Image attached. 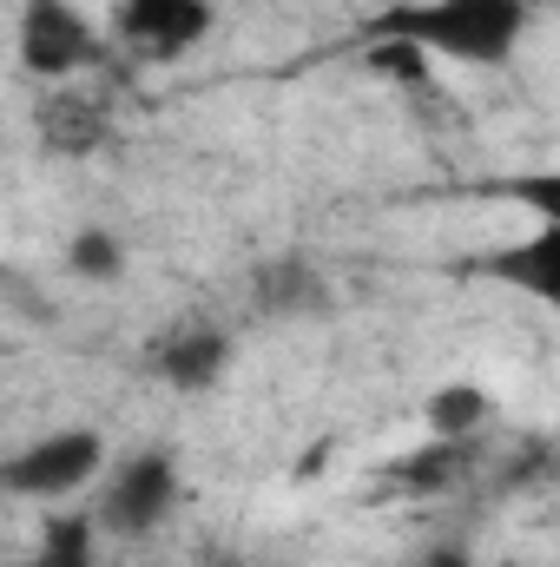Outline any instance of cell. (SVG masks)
Returning a JSON list of instances; mask_svg holds the SVG:
<instances>
[{
	"mask_svg": "<svg viewBox=\"0 0 560 567\" xmlns=\"http://www.w3.org/2000/svg\"><path fill=\"white\" fill-rule=\"evenodd\" d=\"M185 495V475H178V455L172 449H133L120 455L106 475H100V495H93V515L113 542H145L172 522Z\"/></svg>",
	"mask_w": 560,
	"mask_h": 567,
	"instance_id": "3",
	"label": "cell"
},
{
	"mask_svg": "<svg viewBox=\"0 0 560 567\" xmlns=\"http://www.w3.org/2000/svg\"><path fill=\"white\" fill-rule=\"evenodd\" d=\"M20 66L46 86H73L80 73H93L106 60L100 27L73 7V0H27L20 7V40H13Z\"/></svg>",
	"mask_w": 560,
	"mask_h": 567,
	"instance_id": "4",
	"label": "cell"
},
{
	"mask_svg": "<svg viewBox=\"0 0 560 567\" xmlns=\"http://www.w3.org/2000/svg\"><path fill=\"white\" fill-rule=\"evenodd\" d=\"M211 20H218L211 0H113V40L145 66L198 53L211 40Z\"/></svg>",
	"mask_w": 560,
	"mask_h": 567,
	"instance_id": "5",
	"label": "cell"
},
{
	"mask_svg": "<svg viewBox=\"0 0 560 567\" xmlns=\"http://www.w3.org/2000/svg\"><path fill=\"white\" fill-rule=\"evenodd\" d=\"M33 126H40V145L53 158H93L100 145L113 140V113H106V100L93 86H53L40 100Z\"/></svg>",
	"mask_w": 560,
	"mask_h": 567,
	"instance_id": "8",
	"label": "cell"
},
{
	"mask_svg": "<svg viewBox=\"0 0 560 567\" xmlns=\"http://www.w3.org/2000/svg\"><path fill=\"white\" fill-rule=\"evenodd\" d=\"M495 423V390L475 383V377H455V383H435L422 396V435H442V442H481Z\"/></svg>",
	"mask_w": 560,
	"mask_h": 567,
	"instance_id": "10",
	"label": "cell"
},
{
	"mask_svg": "<svg viewBox=\"0 0 560 567\" xmlns=\"http://www.w3.org/2000/svg\"><path fill=\"white\" fill-rule=\"evenodd\" d=\"M20 567H27V561H20Z\"/></svg>",
	"mask_w": 560,
	"mask_h": 567,
	"instance_id": "18",
	"label": "cell"
},
{
	"mask_svg": "<svg viewBox=\"0 0 560 567\" xmlns=\"http://www.w3.org/2000/svg\"><path fill=\"white\" fill-rule=\"evenodd\" d=\"M106 475V435L93 423H66L46 429L33 442H20L7 462H0V488L13 502H46V508H66L80 488H93Z\"/></svg>",
	"mask_w": 560,
	"mask_h": 567,
	"instance_id": "2",
	"label": "cell"
},
{
	"mask_svg": "<svg viewBox=\"0 0 560 567\" xmlns=\"http://www.w3.org/2000/svg\"><path fill=\"white\" fill-rule=\"evenodd\" d=\"M383 7H409V0H383Z\"/></svg>",
	"mask_w": 560,
	"mask_h": 567,
	"instance_id": "17",
	"label": "cell"
},
{
	"mask_svg": "<svg viewBox=\"0 0 560 567\" xmlns=\"http://www.w3.org/2000/svg\"><path fill=\"white\" fill-rule=\"evenodd\" d=\"M323 290L310 271H297V265H278V271H265L258 278V310H310Z\"/></svg>",
	"mask_w": 560,
	"mask_h": 567,
	"instance_id": "13",
	"label": "cell"
},
{
	"mask_svg": "<svg viewBox=\"0 0 560 567\" xmlns=\"http://www.w3.org/2000/svg\"><path fill=\"white\" fill-rule=\"evenodd\" d=\"M145 370L178 396H211L231 370V330L211 317H178L172 330L145 343Z\"/></svg>",
	"mask_w": 560,
	"mask_h": 567,
	"instance_id": "6",
	"label": "cell"
},
{
	"mask_svg": "<svg viewBox=\"0 0 560 567\" xmlns=\"http://www.w3.org/2000/svg\"><path fill=\"white\" fill-rule=\"evenodd\" d=\"M475 468H481V442L422 435V442H409V449L383 468V482H390L396 495H448V488H462Z\"/></svg>",
	"mask_w": 560,
	"mask_h": 567,
	"instance_id": "9",
	"label": "cell"
},
{
	"mask_svg": "<svg viewBox=\"0 0 560 567\" xmlns=\"http://www.w3.org/2000/svg\"><path fill=\"white\" fill-rule=\"evenodd\" d=\"M60 258H66V271L80 284H120L126 265H133V258H126V238H120L113 225H80Z\"/></svg>",
	"mask_w": 560,
	"mask_h": 567,
	"instance_id": "12",
	"label": "cell"
},
{
	"mask_svg": "<svg viewBox=\"0 0 560 567\" xmlns=\"http://www.w3.org/2000/svg\"><path fill=\"white\" fill-rule=\"evenodd\" d=\"M100 542H106V528L93 508H53L40 528V555L27 567H100Z\"/></svg>",
	"mask_w": 560,
	"mask_h": 567,
	"instance_id": "11",
	"label": "cell"
},
{
	"mask_svg": "<svg viewBox=\"0 0 560 567\" xmlns=\"http://www.w3.org/2000/svg\"><path fill=\"white\" fill-rule=\"evenodd\" d=\"M198 567H251L245 555H231V548H211V555H198Z\"/></svg>",
	"mask_w": 560,
	"mask_h": 567,
	"instance_id": "16",
	"label": "cell"
},
{
	"mask_svg": "<svg viewBox=\"0 0 560 567\" xmlns=\"http://www.w3.org/2000/svg\"><path fill=\"white\" fill-rule=\"evenodd\" d=\"M528 27H535L528 0H409V7H383L370 40H409L428 60H455V66H508Z\"/></svg>",
	"mask_w": 560,
	"mask_h": 567,
	"instance_id": "1",
	"label": "cell"
},
{
	"mask_svg": "<svg viewBox=\"0 0 560 567\" xmlns=\"http://www.w3.org/2000/svg\"><path fill=\"white\" fill-rule=\"evenodd\" d=\"M422 567H521V561H501V555H468V548H442V555H428Z\"/></svg>",
	"mask_w": 560,
	"mask_h": 567,
	"instance_id": "15",
	"label": "cell"
},
{
	"mask_svg": "<svg viewBox=\"0 0 560 567\" xmlns=\"http://www.w3.org/2000/svg\"><path fill=\"white\" fill-rule=\"evenodd\" d=\"M468 271H481V278L508 284V290H521V297H528V303H541V310H560V225L515 231L508 245L481 251Z\"/></svg>",
	"mask_w": 560,
	"mask_h": 567,
	"instance_id": "7",
	"label": "cell"
},
{
	"mask_svg": "<svg viewBox=\"0 0 560 567\" xmlns=\"http://www.w3.org/2000/svg\"><path fill=\"white\" fill-rule=\"evenodd\" d=\"M515 198L541 218V225H560V165L554 172H535V178H521L515 185Z\"/></svg>",
	"mask_w": 560,
	"mask_h": 567,
	"instance_id": "14",
	"label": "cell"
}]
</instances>
